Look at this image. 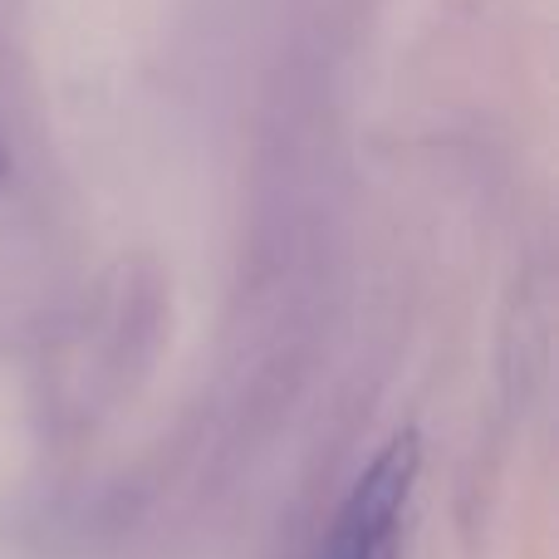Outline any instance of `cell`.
<instances>
[{
	"instance_id": "6da1fadb",
	"label": "cell",
	"mask_w": 559,
	"mask_h": 559,
	"mask_svg": "<svg viewBox=\"0 0 559 559\" xmlns=\"http://www.w3.org/2000/svg\"><path fill=\"white\" fill-rule=\"evenodd\" d=\"M413 481H417V437L397 432L364 466V476L348 486L319 559H397Z\"/></svg>"
}]
</instances>
